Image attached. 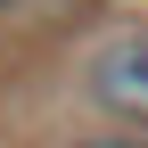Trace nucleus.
I'll return each instance as SVG.
<instances>
[{"label": "nucleus", "mask_w": 148, "mask_h": 148, "mask_svg": "<svg viewBox=\"0 0 148 148\" xmlns=\"http://www.w3.org/2000/svg\"><path fill=\"white\" fill-rule=\"evenodd\" d=\"M0 8H8V0H0Z\"/></svg>", "instance_id": "nucleus-3"}, {"label": "nucleus", "mask_w": 148, "mask_h": 148, "mask_svg": "<svg viewBox=\"0 0 148 148\" xmlns=\"http://www.w3.org/2000/svg\"><path fill=\"white\" fill-rule=\"evenodd\" d=\"M82 90L123 123H148V16L140 25H115L82 66Z\"/></svg>", "instance_id": "nucleus-1"}, {"label": "nucleus", "mask_w": 148, "mask_h": 148, "mask_svg": "<svg viewBox=\"0 0 148 148\" xmlns=\"http://www.w3.org/2000/svg\"><path fill=\"white\" fill-rule=\"evenodd\" d=\"M74 148H148V140H74Z\"/></svg>", "instance_id": "nucleus-2"}]
</instances>
